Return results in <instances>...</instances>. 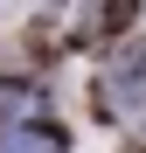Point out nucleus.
I'll list each match as a JSON object with an SVG mask.
<instances>
[{
  "mask_svg": "<svg viewBox=\"0 0 146 153\" xmlns=\"http://www.w3.org/2000/svg\"><path fill=\"white\" fill-rule=\"evenodd\" d=\"M104 105H111L118 125L146 132V49H125V56L104 70Z\"/></svg>",
  "mask_w": 146,
  "mask_h": 153,
  "instance_id": "nucleus-1",
  "label": "nucleus"
}]
</instances>
